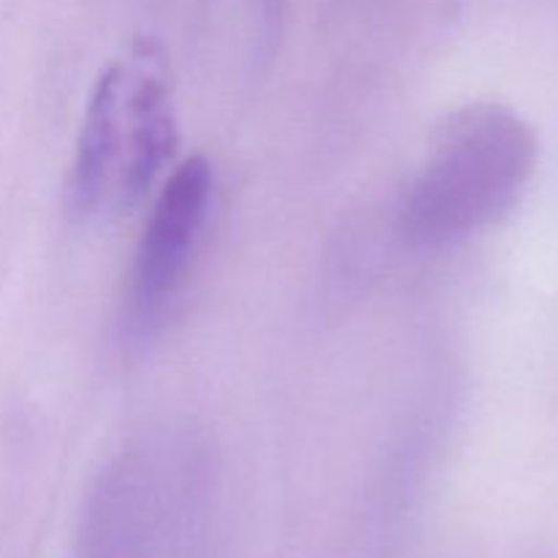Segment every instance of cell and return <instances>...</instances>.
Masks as SVG:
<instances>
[{"mask_svg": "<svg viewBox=\"0 0 558 558\" xmlns=\"http://www.w3.org/2000/svg\"><path fill=\"white\" fill-rule=\"evenodd\" d=\"M532 129L501 104H469L436 131L398 207V227L420 248L450 245L496 221L534 169Z\"/></svg>", "mask_w": 558, "mask_h": 558, "instance_id": "cell-1", "label": "cell"}, {"mask_svg": "<svg viewBox=\"0 0 558 558\" xmlns=\"http://www.w3.org/2000/svg\"><path fill=\"white\" fill-rule=\"evenodd\" d=\"M210 191V163L199 156L185 158L158 191L129 276L131 336L150 338L178 298L205 227Z\"/></svg>", "mask_w": 558, "mask_h": 558, "instance_id": "cell-2", "label": "cell"}, {"mask_svg": "<svg viewBox=\"0 0 558 558\" xmlns=\"http://www.w3.org/2000/svg\"><path fill=\"white\" fill-rule=\"evenodd\" d=\"M123 80V65H109L87 101L69 174V207L76 216H90L101 205H112L125 142Z\"/></svg>", "mask_w": 558, "mask_h": 558, "instance_id": "cell-4", "label": "cell"}, {"mask_svg": "<svg viewBox=\"0 0 558 558\" xmlns=\"http://www.w3.org/2000/svg\"><path fill=\"white\" fill-rule=\"evenodd\" d=\"M147 63L123 69V161L114 183L112 205L131 210L150 191L163 163L178 145L172 101L163 71L150 58Z\"/></svg>", "mask_w": 558, "mask_h": 558, "instance_id": "cell-3", "label": "cell"}]
</instances>
